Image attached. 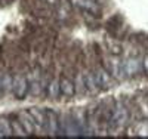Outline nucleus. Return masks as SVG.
<instances>
[{
	"label": "nucleus",
	"mask_w": 148,
	"mask_h": 139,
	"mask_svg": "<svg viewBox=\"0 0 148 139\" xmlns=\"http://www.w3.org/2000/svg\"><path fill=\"white\" fill-rule=\"evenodd\" d=\"M14 90V77L10 74H3L2 80V93L3 95H10Z\"/></svg>",
	"instance_id": "obj_15"
},
{
	"label": "nucleus",
	"mask_w": 148,
	"mask_h": 139,
	"mask_svg": "<svg viewBox=\"0 0 148 139\" xmlns=\"http://www.w3.org/2000/svg\"><path fill=\"white\" fill-rule=\"evenodd\" d=\"M129 121V110L121 101H116L113 110H111V121L110 127L111 129H123Z\"/></svg>",
	"instance_id": "obj_1"
},
{
	"label": "nucleus",
	"mask_w": 148,
	"mask_h": 139,
	"mask_svg": "<svg viewBox=\"0 0 148 139\" xmlns=\"http://www.w3.org/2000/svg\"><path fill=\"white\" fill-rule=\"evenodd\" d=\"M16 118L22 124V127L25 129L27 135H33L36 132V124H34V120H33V117L30 114V111H19Z\"/></svg>",
	"instance_id": "obj_8"
},
{
	"label": "nucleus",
	"mask_w": 148,
	"mask_h": 139,
	"mask_svg": "<svg viewBox=\"0 0 148 139\" xmlns=\"http://www.w3.org/2000/svg\"><path fill=\"white\" fill-rule=\"evenodd\" d=\"M93 75H95V80H96V84L99 86L101 90H107L110 87H113V83H114V79L111 77L110 71L102 67V65H98L95 70H93Z\"/></svg>",
	"instance_id": "obj_3"
},
{
	"label": "nucleus",
	"mask_w": 148,
	"mask_h": 139,
	"mask_svg": "<svg viewBox=\"0 0 148 139\" xmlns=\"http://www.w3.org/2000/svg\"><path fill=\"white\" fill-rule=\"evenodd\" d=\"M70 2L74 6L80 8L82 10L88 12V14H90L93 16H99V14H101V9H99V6H98V3L95 0H70Z\"/></svg>",
	"instance_id": "obj_7"
},
{
	"label": "nucleus",
	"mask_w": 148,
	"mask_h": 139,
	"mask_svg": "<svg viewBox=\"0 0 148 139\" xmlns=\"http://www.w3.org/2000/svg\"><path fill=\"white\" fill-rule=\"evenodd\" d=\"M123 68H125V75L127 79H133L142 71V61L138 58H127L123 61Z\"/></svg>",
	"instance_id": "obj_6"
},
{
	"label": "nucleus",
	"mask_w": 148,
	"mask_h": 139,
	"mask_svg": "<svg viewBox=\"0 0 148 139\" xmlns=\"http://www.w3.org/2000/svg\"><path fill=\"white\" fill-rule=\"evenodd\" d=\"M61 95V79L55 77L52 80H49L47 86H46V96L52 101H56Z\"/></svg>",
	"instance_id": "obj_10"
},
{
	"label": "nucleus",
	"mask_w": 148,
	"mask_h": 139,
	"mask_svg": "<svg viewBox=\"0 0 148 139\" xmlns=\"http://www.w3.org/2000/svg\"><path fill=\"white\" fill-rule=\"evenodd\" d=\"M28 87H30V83H28V79L27 75L24 74H16L14 77V96L16 99H24L27 95H28Z\"/></svg>",
	"instance_id": "obj_4"
},
{
	"label": "nucleus",
	"mask_w": 148,
	"mask_h": 139,
	"mask_svg": "<svg viewBox=\"0 0 148 139\" xmlns=\"http://www.w3.org/2000/svg\"><path fill=\"white\" fill-rule=\"evenodd\" d=\"M133 132L138 136H148V121H139L135 126Z\"/></svg>",
	"instance_id": "obj_18"
},
{
	"label": "nucleus",
	"mask_w": 148,
	"mask_h": 139,
	"mask_svg": "<svg viewBox=\"0 0 148 139\" xmlns=\"http://www.w3.org/2000/svg\"><path fill=\"white\" fill-rule=\"evenodd\" d=\"M45 130L47 135L55 136L58 135V129H59V117L56 116V112L53 110H47L45 111Z\"/></svg>",
	"instance_id": "obj_5"
},
{
	"label": "nucleus",
	"mask_w": 148,
	"mask_h": 139,
	"mask_svg": "<svg viewBox=\"0 0 148 139\" xmlns=\"http://www.w3.org/2000/svg\"><path fill=\"white\" fill-rule=\"evenodd\" d=\"M0 129L3 130L5 136H10L12 135V126H10V121L8 118H0Z\"/></svg>",
	"instance_id": "obj_19"
},
{
	"label": "nucleus",
	"mask_w": 148,
	"mask_h": 139,
	"mask_svg": "<svg viewBox=\"0 0 148 139\" xmlns=\"http://www.w3.org/2000/svg\"><path fill=\"white\" fill-rule=\"evenodd\" d=\"M84 93H88L84 75H83V71H79L76 74V77H74V95H76V96H82Z\"/></svg>",
	"instance_id": "obj_12"
},
{
	"label": "nucleus",
	"mask_w": 148,
	"mask_h": 139,
	"mask_svg": "<svg viewBox=\"0 0 148 139\" xmlns=\"http://www.w3.org/2000/svg\"><path fill=\"white\" fill-rule=\"evenodd\" d=\"M10 126H12V135H16V136H27V132L25 129L22 127V124L19 123V120H12L10 121Z\"/></svg>",
	"instance_id": "obj_16"
},
{
	"label": "nucleus",
	"mask_w": 148,
	"mask_h": 139,
	"mask_svg": "<svg viewBox=\"0 0 148 139\" xmlns=\"http://www.w3.org/2000/svg\"><path fill=\"white\" fill-rule=\"evenodd\" d=\"M47 3H55V0H47Z\"/></svg>",
	"instance_id": "obj_23"
},
{
	"label": "nucleus",
	"mask_w": 148,
	"mask_h": 139,
	"mask_svg": "<svg viewBox=\"0 0 148 139\" xmlns=\"http://www.w3.org/2000/svg\"><path fill=\"white\" fill-rule=\"evenodd\" d=\"M73 116H74V120H76L77 126H79V129L80 132H86V130H89L88 129V120H86V111L84 110H76L73 112Z\"/></svg>",
	"instance_id": "obj_13"
},
{
	"label": "nucleus",
	"mask_w": 148,
	"mask_h": 139,
	"mask_svg": "<svg viewBox=\"0 0 148 139\" xmlns=\"http://www.w3.org/2000/svg\"><path fill=\"white\" fill-rule=\"evenodd\" d=\"M2 80H3V74L0 73V93H2Z\"/></svg>",
	"instance_id": "obj_21"
},
{
	"label": "nucleus",
	"mask_w": 148,
	"mask_h": 139,
	"mask_svg": "<svg viewBox=\"0 0 148 139\" xmlns=\"http://www.w3.org/2000/svg\"><path fill=\"white\" fill-rule=\"evenodd\" d=\"M105 68L110 71L111 77H113L114 80H123V79H126V75H125V68H123V61H121L119 56L113 55V56L107 58Z\"/></svg>",
	"instance_id": "obj_2"
},
{
	"label": "nucleus",
	"mask_w": 148,
	"mask_h": 139,
	"mask_svg": "<svg viewBox=\"0 0 148 139\" xmlns=\"http://www.w3.org/2000/svg\"><path fill=\"white\" fill-rule=\"evenodd\" d=\"M83 75H84V81H86V89H88V93H89V95H96L98 92H101L99 86L96 84V80H95L93 71L84 70V71H83Z\"/></svg>",
	"instance_id": "obj_11"
},
{
	"label": "nucleus",
	"mask_w": 148,
	"mask_h": 139,
	"mask_svg": "<svg viewBox=\"0 0 148 139\" xmlns=\"http://www.w3.org/2000/svg\"><path fill=\"white\" fill-rule=\"evenodd\" d=\"M61 93L64 96H74V80L68 77L61 79Z\"/></svg>",
	"instance_id": "obj_14"
},
{
	"label": "nucleus",
	"mask_w": 148,
	"mask_h": 139,
	"mask_svg": "<svg viewBox=\"0 0 148 139\" xmlns=\"http://www.w3.org/2000/svg\"><path fill=\"white\" fill-rule=\"evenodd\" d=\"M136 107H138V110L141 111V114H142L145 118H148V101H147L144 96H138V98H136Z\"/></svg>",
	"instance_id": "obj_17"
},
{
	"label": "nucleus",
	"mask_w": 148,
	"mask_h": 139,
	"mask_svg": "<svg viewBox=\"0 0 148 139\" xmlns=\"http://www.w3.org/2000/svg\"><path fill=\"white\" fill-rule=\"evenodd\" d=\"M28 111H30V114H31V117L34 120V124H36V132L34 133H39V132L45 130V117H46L45 111L40 110V108H37V107H33Z\"/></svg>",
	"instance_id": "obj_9"
},
{
	"label": "nucleus",
	"mask_w": 148,
	"mask_h": 139,
	"mask_svg": "<svg viewBox=\"0 0 148 139\" xmlns=\"http://www.w3.org/2000/svg\"><path fill=\"white\" fill-rule=\"evenodd\" d=\"M142 71L145 73V75H148V55H145L142 59Z\"/></svg>",
	"instance_id": "obj_20"
},
{
	"label": "nucleus",
	"mask_w": 148,
	"mask_h": 139,
	"mask_svg": "<svg viewBox=\"0 0 148 139\" xmlns=\"http://www.w3.org/2000/svg\"><path fill=\"white\" fill-rule=\"evenodd\" d=\"M3 136H5V133H3V130H2V129H0V138H3Z\"/></svg>",
	"instance_id": "obj_22"
}]
</instances>
